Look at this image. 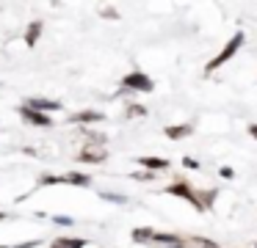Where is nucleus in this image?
I'll use <instances>...</instances> for the list:
<instances>
[{
  "instance_id": "f257e3e1",
  "label": "nucleus",
  "mask_w": 257,
  "mask_h": 248,
  "mask_svg": "<svg viewBox=\"0 0 257 248\" xmlns=\"http://www.w3.org/2000/svg\"><path fill=\"white\" fill-rule=\"evenodd\" d=\"M243 42H246V33H243V31H235V33H232V39H229V42L221 47V53H218L216 58H210V64L205 66V75H213V72L221 69V66L227 64V61H232L235 55H238V50L243 47Z\"/></svg>"
},
{
  "instance_id": "f03ea898",
  "label": "nucleus",
  "mask_w": 257,
  "mask_h": 248,
  "mask_svg": "<svg viewBox=\"0 0 257 248\" xmlns=\"http://www.w3.org/2000/svg\"><path fill=\"white\" fill-rule=\"evenodd\" d=\"M166 196H177V198H183V201H188L194 209H199V212H205V204H202V198H199V190H194V187L188 185V179H174L172 185L166 187Z\"/></svg>"
},
{
  "instance_id": "7ed1b4c3",
  "label": "nucleus",
  "mask_w": 257,
  "mask_h": 248,
  "mask_svg": "<svg viewBox=\"0 0 257 248\" xmlns=\"http://www.w3.org/2000/svg\"><path fill=\"white\" fill-rule=\"evenodd\" d=\"M122 88L124 91H144V94H150L152 88H155V83H152V77L144 75V72H130V75L122 77Z\"/></svg>"
},
{
  "instance_id": "20e7f679",
  "label": "nucleus",
  "mask_w": 257,
  "mask_h": 248,
  "mask_svg": "<svg viewBox=\"0 0 257 248\" xmlns=\"http://www.w3.org/2000/svg\"><path fill=\"white\" fill-rule=\"evenodd\" d=\"M152 245H158V248H188V240L180 237V234H172V231H155Z\"/></svg>"
},
{
  "instance_id": "39448f33",
  "label": "nucleus",
  "mask_w": 257,
  "mask_h": 248,
  "mask_svg": "<svg viewBox=\"0 0 257 248\" xmlns=\"http://www.w3.org/2000/svg\"><path fill=\"white\" fill-rule=\"evenodd\" d=\"M20 116H23L25 121H31V124H39V127H50L53 121H50V116L47 113H39V110H31L28 105L25 108H20Z\"/></svg>"
},
{
  "instance_id": "423d86ee",
  "label": "nucleus",
  "mask_w": 257,
  "mask_h": 248,
  "mask_svg": "<svg viewBox=\"0 0 257 248\" xmlns=\"http://www.w3.org/2000/svg\"><path fill=\"white\" fill-rule=\"evenodd\" d=\"M163 135H166L169 141H183V138L194 135V127H191V124H172V127L163 130Z\"/></svg>"
},
{
  "instance_id": "0eeeda50",
  "label": "nucleus",
  "mask_w": 257,
  "mask_h": 248,
  "mask_svg": "<svg viewBox=\"0 0 257 248\" xmlns=\"http://www.w3.org/2000/svg\"><path fill=\"white\" fill-rule=\"evenodd\" d=\"M28 108L31 110H39V113H47V110H61V102H56V99L34 97V99H28Z\"/></svg>"
},
{
  "instance_id": "6e6552de",
  "label": "nucleus",
  "mask_w": 257,
  "mask_h": 248,
  "mask_svg": "<svg viewBox=\"0 0 257 248\" xmlns=\"http://www.w3.org/2000/svg\"><path fill=\"white\" fill-rule=\"evenodd\" d=\"M105 157H108V152H105L102 146H97V149H83V152L78 154L80 163H102Z\"/></svg>"
},
{
  "instance_id": "1a4fd4ad",
  "label": "nucleus",
  "mask_w": 257,
  "mask_h": 248,
  "mask_svg": "<svg viewBox=\"0 0 257 248\" xmlns=\"http://www.w3.org/2000/svg\"><path fill=\"white\" fill-rule=\"evenodd\" d=\"M139 165H144L147 171H169V160H163V157H139Z\"/></svg>"
},
{
  "instance_id": "9d476101",
  "label": "nucleus",
  "mask_w": 257,
  "mask_h": 248,
  "mask_svg": "<svg viewBox=\"0 0 257 248\" xmlns=\"http://www.w3.org/2000/svg\"><path fill=\"white\" fill-rule=\"evenodd\" d=\"M102 119H105V116H102L100 110H80V113L72 116L75 124H91V121H102Z\"/></svg>"
},
{
  "instance_id": "9b49d317",
  "label": "nucleus",
  "mask_w": 257,
  "mask_h": 248,
  "mask_svg": "<svg viewBox=\"0 0 257 248\" xmlns=\"http://www.w3.org/2000/svg\"><path fill=\"white\" fill-rule=\"evenodd\" d=\"M133 237L136 242H152L155 240V229H152V226H139V229H133Z\"/></svg>"
},
{
  "instance_id": "f8f14e48",
  "label": "nucleus",
  "mask_w": 257,
  "mask_h": 248,
  "mask_svg": "<svg viewBox=\"0 0 257 248\" xmlns=\"http://www.w3.org/2000/svg\"><path fill=\"white\" fill-rule=\"evenodd\" d=\"M39 33H42V22L36 20V22H31L28 33H25V42H28L31 47H34V44H36V39H39Z\"/></svg>"
},
{
  "instance_id": "ddd939ff",
  "label": "nucleus",
  "mask_w": 257,
  "mask_h": 248,
  "mask_svg": "<svg viewBox=\"0 0 257 248\" xmlns=\"http://www.w3.org/2000/svg\"><path fill=\"white\" fill-rule=\"evenodd\" d=\"M64 176H67L69 185H80V187H89L91 185V176H86V174H64Z\"/></svg>"
},
{
  "instance_id": "4468645a",
  "label": "nucleus",
  "mask_w": 257,
  "mask_h": 248,
  "mask_svg": "<svg viewBox=\"0 0 257 248\" xmlns=\"http://www.w3.org/2000/svg\"><path fill=\"white\" fill-rule=\"evenodd\" d=\"M188 245H196V248H218L216 240H207V237H188Z\"/></svg>"
},
{
  "instance_id": "2eb2a0df",
  "label": "nucleus",
  "mask_w": 257,
  "mask_h": 248,
  "mask_svg": "<svg viewBox=\"0 0 257 248\" xmlns=\"http://www.w3.org/2000/svg\"><path fill=\"white\" fill-rule=\"evenodd\" d=\"M216 196H218V190H199V198H202V204H205V209H210V207H213Z\"/></svg>"
},
{
  "instance_id": "dca6fc26",
  "label": "nucleus",
  "mask_w": 257,
  "mask_h": 248,
  "mask_svg": "<svg viewBox=\"0 0 257 248\" xmlns=\"http://www.w3.org/2000/svg\"><path fill=\"white\" fill-rule=\"evenodd\" d=\"M100 198H102V201H113V204H127V198H124L122 196V193H100Z\"/></svg>"
},
{
  "instance_id": "f3484780",
  "label": "nucleus",
  "mask_w": 257,
  "mask_h": 248,
  "mask_svg": "<svg viewBox=\"0 0 257 248\" xmlns=\"http://www.w3.org/2000/svg\"><path fill=\"white\" fill-rule=\"evenodd\" d=\"M124 116H127V119H136V116H147V108H144V105H127Z\"/></svg>"
},
{
  "instance_id": "a211bd4d",
  "label": "nucleus",
  "mask_w": 257,
  "mask_h": 248,
  "mask_svg": "<svg viewBox=\"0 0 257 248\" xmlns=\"http://www.w3.org/2000/svg\"><path fill=\"white\" fill-rule=\"evenodd\" d=\"M155 176H158V174H152V171H136L133 179H136V182H152Z\"/></svg>"
},
{
  "instance_id": "6ab92c4d",
  "label": "nucleus",
  "mask_w": 257,
  "mask_h": 248,
  "mask_svg": "<svg viewBox=\"0 0 257 248\" xmlns=\"http://www.w3.org/2000/svg\"><path fill=\"white\" fill-rule=\"evenodd\" d=\"M218 176H221V179H235V168L232 165H221V168H218Z\"/></svg>"
},
{
  "instance_id": "aec40b11",
  "label": "nucleus",
  "mask_w": 257,
  "mask_h": 248,
  "mask_svg": "<svg viewBox=\"0 0 257 248\" xmlns=\"http://www.w3.org/2000/svg\"><path fill=\"white\" fill-rule=\"evenodd\" d=\"M53 220H56L58 226H72V218H69V215H56Z\"/></svg>"
},
{
  "instance_id": "412c9836",
  "label": "nucleus",
  "mask_w": 257,
  "mask_h": 248,
  "mask_svg": "<svg viewBox=\"0 0 257 248\" xmlns=\"http://www.w3.org/2000/svg\"><path fill=\"white\" fill-rule=\"evenodd\" d=\"M183 165H185V168H194V171L199 168V163H196L194 157H183Z\"/></svg>"
},
{
  "instance_id": "4be33fe9",
  "label": "nucleus",
  "mask_w": 257,
  "mask_h": 248,
  "mask_svg": "<svg viewBox=\"0 0 257 248\" xmlns=\"http://www.w3.org/2000/svg\"><path fill=\"white\" fill-rule=\"evenodd\" d=\"M246 130H249V135H251V138H254V141H257V124H254V121H251V124L246 127Z\"/></svg>"
},
{
  "instance_id": "5701e85b",
  "label": "nucleus",
  "mask_w": 257,
  "mask_h": 248,
  "mask_svg": "<svg viewBox=\"0 0 257 248\" xmlns=\"http://www.w3.org/2000/svg\"><path fill=\"white\" fill-rule=\"evenodd\" d=\"M3 218H6V215H3V212H0V220H3Z\"/></svg>"
},
{
  "instance_id": "b1692460",
  "label": "nucleus",
  "mask_w": 257,
  "mask_h": 248,
  "mask_svg": "<svg viewBox=\"0 0 257 248\" xmlns=\"http://www.w3.org/2000/svg\"><path fill=\"white\" fill-rule=\"evenodd\" d=\"M254 248H257V242H254Z\"/></svg>"
}]
</instances>
